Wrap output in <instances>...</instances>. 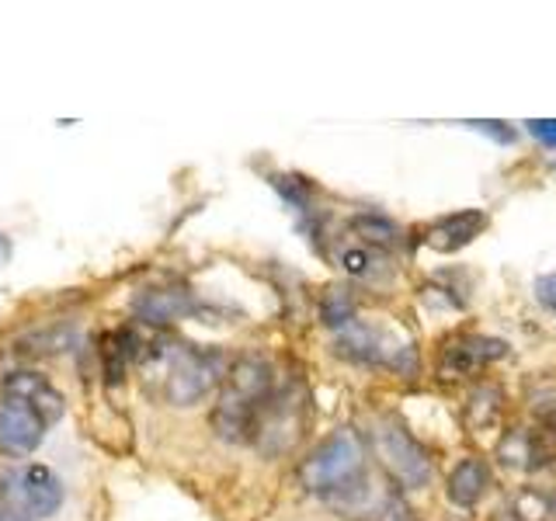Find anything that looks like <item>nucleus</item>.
Segmentation results:
<instances>
[{
  "mask_svg": "<svg viewBox=\"0 0 556 521\" xmlns=\"http://www.w3.org/2000/svg\"><path fill=\"white\" fill-rule=\"evenodd\" d=\"M49 424L22 399H0V456L28 459L46 442Z\"/></svg>",
  "mask_w": 556,
  "mask_h": 521,
  "instance_id": "9",
  "label": "nucleus"
},
{
  "mask_svg": "<svg viewBox=\"0 0 556 521\" xmlns=\"http://www.w3.org/2000/svg\"><path fill=\"white\" fill-rule=\"evenodd\" d=\"M508 355V341L501 338H486V334H452L442 344L439 355V372L445 379H466L483 372L486 365L501 361Z\"/></svg>",
  "mask_w": 556,
  "mask_h": 521,
  "instance_id": "8",
  "label": "nucleus"
},
{
  "mask_svg": "<svg viewBox=\"0 0 556 521\" xmlns=\"http://www.w3.org/2000/svg\"><path fill=\"white\" fill-rule=\"evenodd\" d=\"M300 483L341 514H365L379 504L362 431L338 428L300 462Z\"/></svg>",
  "mask_w": 556,
  "mask_h": 521,
  "instance_id": "2",
  "label": "nucleus"
},
{
  "mask_svg": "<svg viewBox=\"0 0 556 521\" xmlns=\"http://www.w3.org/2000/svg\"><path fill=\"white\" fill-rule=\"evenodd\" d=\"M532 289H535V300H539V306H546L549 313H556V271L539 275Z\"/></svg>",
  "mask_w": 556,
  "mask_h": 521,
  "instance_id": "19",
  "label": "nucleus"
},
{
  "mask_svg": "<svg viewBox=\"0 0 556 521\" xmlns=\"http://www.w3.org/2000/svg\"><path fill=\"white\" fill-rule=\"evenodd\" d=\"M526 126L539 143L556 147V118H532V122H526Z\"/></svg>",
  "mask_w": 556,
  "mask_h": 521,
  "instance_id": "20",
  "label": "nucleus"
},
{
  "mask_svg": "<svg viewBox=\"0 0 556 521\" xmlns=\"http://www.w3.org/2000/svg\"><path fill=\"white\" fill-rule=\"evenodd\" d=\"M372 452L387 476L404 491H425L434 476L431 452L414 439L410 428L396 414H379L372 424Z\"/></svg>",
  "mask_w": 556,
  "mask_h": 521,
  "instance_id": "4",
  "label": "nucleus"
},
{
  "mask_svg": "<svg viewBox=\"0 0 556 521\" xmlns=\"http://www.w3.org/2000/svg\"><path fill=\"white\" fill-rule=\"evenodd\" d=\"M0 521H35V518H28L25 511H17L14 504H8V500H0Z\"/></svg>",
  "mask_w": 556,
  "mask_h": 521,
  "instance_id": "23",
  "label": "nucleus"
},
{
  "mask_svg": "<svg viewBox=\"0 0 556 521\" xmlns=\"http://www.w3.org/2000/svg\"><path fill=\"white\" fill-rule=\"evenodd\" d=\"M303 428H306V393L300 382H286V386H275L265 414H261L254 445L265 456H278V452H289L303 439Z\"/></svg>",
  "mask_w": 556,
  "mask_h": 521,
  "instance_id": "6",
  "label": "nucleus"
},
{
  "mask_svg": "<svg viewBox=\"0 0 556 521\" xmlns=\"http://www.w3.org/2000/svg\"><path fill=\"white\" fill-rule=\"evenodd\" d=\"M348 230H352L362 240V247H372V251L387 254V257L407 247L404 226L393 223L390 216H379V213H358V216H352V219H348Z\"/></svg>",
  "mask_w": 556,
  "mask_h": 521,
  "instance_id": "15",
  "label": "nucleus"
},
{
  "mask_svg": "<svg viewBox=\"0 0 556 521\" xmlns=\"http://www.w3.org/2000/svg\"><path fill=\"white\" fill-rule=\"evenodd\" d=\"M491 486H494V473H491V466H486V459L466 456L452 466V473L445 480V494L456 508H477Z\"/></svg>",
  "mask_w": 556,
  "mask_h": 521,
  "instance_id": "14",
  "label": "nucleus"
},
{
  "mask_svg": "<svg viewBox=\"0 0 556 521\" xmlns=\"http://www.w3.org/2000/svg\"><path fill=\"white\" fill-rule=\"evenodd\" d=\"M4 396L8 399H22L28 404L42 421L52 428L66 414V396L52 386V382L42 372H31V369H17L4 376Z\"/></svg>",
  "mask_w": 556,
  "mask_h": 521,
  "instance_id": "11",
  "label": "nucleus"
},
{
  "mask_svg": "<svg viewBox=\"0 0 556 521\" xmlns=\"http://www.w3.org/2000/svg\"><path fill=\"white\" fill-rule=\"evenodd\" d=\"M278 386L275 365L261 355H240L230 361L219 399L213 407V428L226 442H254L261 414Z\"/></svg>",
  "mask_w": 556,
  "mask_h": 521,
  "instance_id": "3",
  "label": "nucleus"
},
{
  "mask_svg": "<svg viewBox=\"0 0 556 521\" xmlns=\"http://www.w3.org/2000/svg\"><path fill=\"white\" fill-rule=\"evenodd\" d=\"M11 254H14V240H11L8 233H0V268L8 265V260H11Z\"/></svg>",
  "mask_w": 556,
  "mask_h": 521,
  "instance_id": "24",
  "label": "nucleus"
},
{
  "mask_svg": "<svg viewBox=\"0 0 556 521\" xmlns=\"http://www.w3.org/2000/svg\"><path fill=\"white\" fill-rule=\"evenodd\" d=\"M535 410L543 417V424L556 431V390H546L543 396H535Z\"/></svg>",
  "mask_w": 556,
  "mask_h": 521,
  "instance_id": "21",
  "label": "nucleus"
},
{
  "mask_svg": "<svg viewBox=\"0 0 556 521\" xmlns=\"http://www.w3.org/2000/svg\"><path fill=\"white\" fill-rule=\"evenodd\" d=\"M486 226H491V216H486L483 208H459V213L434 219L425 233V243L439 254H456V251L469 247Z\"/></svg>",
  "mask_w": 556,
  "mask_h": 521,
  "instance_id": "12",
  "label": "nucleus"
},
{
  "mask_svg": "<svg viewBox=\"0 0 556 521\" xmlns=\"http://www.w3.org/2000/svg\"><path fill=\"white\" fill-rule=\"evenodd\" d=\"M473 129H483L486 136H497L501 143H508V139H515V132L511 129H504V122H469Z\"/></svg>",
  "mask_w": 556,
  "mask_h": 521,
  "instance_id": "22",
  "label": "nucleus"
},
{
  "mask_svg": "<svg viewBox=\"0 0 556 521\" xmlns=\"http://www.w3.org/2000/svg\"><path fill=\"white\" fill-rule=\"evenodd\" d=\"M334 355L352 361V365H369V369H387L396 376H414L417 372V352L410 341L393 338L390 330L376 323L355 320L334 338Z\"/></svg>",
  "mask_w": 556,
  "mask_h": 521,
  "instance_id": "5",
  "label": "nucleus"
},
{
  "mask_svg": "<svg viewBox=\"0 0 556 521\" xmlns=\"http://www.w3.org/2000/svg\"><path fill=\"white\" fill-rule=\"evenodd\" d=\"M139 379L147 396L167 407H195L226 379V361L216 347H202L181 338H153L139 347Z\"/></svg>",
  "mask_w": 556,
  "mask_h": 521,
  "instance_id": "1",
  "label": "nucleus"
},
{
  "mask_svg": "<svg viewBox=\"0 0 556 521\" xmlns=\"http://www.w3.org/2000/svg\"><path fill=\"white\" fill-rule=\"evenodd\" d=\"M497 462L508 466V469H539L549 462V442H546V431H532V428H511L501 434L497 442Z\"/></svg>",
  "mask_w": 556,
  "mask_h": 521,
  "instance_id": "13",
  "label": "nucleus"
},
{
  "mask_svg": "<svg viewBox=\"0 0 556 521\" xmlns=\"http://www.w3.org/2000/svg\"><path fill=\"white\" fill-rule=\"evenodd\" d=\"M132 313H136V320L147 327H170L191 317V313H199V300L181 285H153V289L136 292Z\"/></svg>",
  "mask_w": 556,
  "mask_h": 521,
  "instance_id": "10",
  "label": "nucleus"
},
{
  "mask_svg": "<svg viewBox=\"0 0 556 521\" xmlns=\"http://www.w3.org/2000/svg\"><path fill=\"white\" fill-rule=\"evenodd\" d=\"M338 265L344 275H352L355 282H369V285H390L393 282L390 257L372 251V247H362V243H348V247H341Z\"/></svg>",
  "mask_w": 556,
  "mask_h": 521,
  "instance_id": "16",
  "label": "nucleus"
},
{
  "mask_svg": "<svg viewBox=\"0 0 556 521\" xmlns=\"http://www.w3.org/2000/svg\"><path fill=\"white\" fill-rule=\"evenodd\" d=\"M320 323L330 330H344L348 323H355V295L348 289H327L320 303Z\"/></svg>",
  "mask_w": 556,
  "mask_h": 521,
  "instance_id": "17",
  "label": "nucleus"
},
{
  "mask_svg": "<svg viewBox=\"0 0 556 521\" xmlns=\"http://www.w3.org/2000/svg\"><path fill=\"white\" fill-rule=\"evenodd\" d=\"M8 504L28 518H52L66 500V486L60 473L46 462H25L8 473Z\"/></svg>",
  "mask_w": 556,
  "mask_h": 521,
  "instance_id": "7",
  "label": "nucleus"
},
{
  "mask_svg": "<svg viewBox=\"0 0 556 521\" xmlns=\"http://www.w3.org/2000/svg\"><path fill=\"white\" fill-rule=\"evenodd\" d=\"M477 410H480V417L473 421V428L497 424V417H501V390L497 386L473 390V396H469V404H466V417H473Z\"/></svg>",
  "mask_w": 556,
  "mask_h": 521,
  "instance_id": "18",
  "label": "nucleus"
}]
</instances>
